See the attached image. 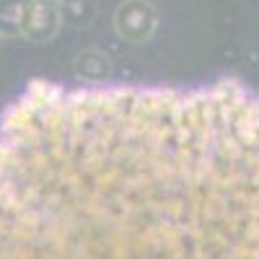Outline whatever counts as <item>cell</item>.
<instances>
[{"label": "cell", "instance_id": "cell-1", "mask_svg": "<svg viewBox=\"0 0 259 259\" xmlns=\"http://www.w3.org/2000/svg\"><path fill=\"white\" fill-rule=\"evenodd\" d=\"M0 259H259V96L34 80L0 119Z\"/></svg>", "mask_w": 259, "mask_h": 259}]
</instances>
